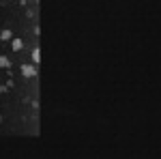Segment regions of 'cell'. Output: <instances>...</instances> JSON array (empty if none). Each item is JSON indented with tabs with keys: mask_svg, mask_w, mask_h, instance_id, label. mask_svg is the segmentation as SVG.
I'll return each instance as SVG.
<instances>
[{
	"mask_svg": "<svg viewBox=\"0 0 161 159\" xmlns=\"http://www.w3.org/2000/svg\"><path fill=\"white\" fill-rule=\"evenodd\" d=\"M11 47H13L15 52H19V50L24 47V41H22V39H13V41H11Z\"/></svg>",
	"mask_w": 161,
	"mask_h": 159,
	"instance_id": "obj_4",
	"label": "cell"
},
{
	"mask_svg": "<svg viewBox=\"0 0 161 159\" xmlns=\"http://www.w3.org/2000/svg\"><path fill=\"white\" fill-rule=\"evenodd\" d=\"M2 120H4V118H2V114H0V125H2Z\"/></svg>",
	"mask_w": 161,
	"mask_h": 159,
	"instance_id": "obj_6",
	"label": "cell"
},
{
	"mask_svg": "<svg viewBox=\"0 0 161 159\" xmlns=\"http://www.w3.org/2000/svg\"><path fill=\"white\" fill-rule=\"evenodd\" d=\"M0 67H2V69H9L11 67V60L6 58V56H0Z\"/></svg>",
	"mask_w": 161,
	"mask_h": 159,
	"instance_id": "obj_5",
	"label": "cell"
},
{
	"mask_svg": "<svg viewBox=\"0 0 161 159\" xmlns=\"http://www.w3.org/2000/svg\"><path fill=\"white\" fill-rule=\"evenodd\" d=\"M30 58H32V63H34V65H37L39 60H41V50H39V47H34V50L30 52Z\"/></svg>",
	"mask_w": 161,
	"mask_h": 159,
	"instance_id": "obj_2",
	"label": "cell"
},
{
	"mask_svg": "<svg viewBox=\"0 0 161 159\" xmlns=\"http://www.w3.org/2000/svg\"><path fill=\"white\" fill-rule=\"evenodd\" d=\"M0 39H2V41H11V39H13V32H11L9 28L0 30Z\"/></svg>",
	"mask_w": 161,
	"mask_h": 159,
	"instance_id": "obj_3",
	"label": "cell"
},
{
	"mask_svg": "<svg viewBox=\"0 0 161 159\" xmlns=\"http://www.w3.org/2000/svg\"><path fill=\"white\" fill-rule=\"evenodd\" d=\"M22 75H24V78H34V75H37L34 65H22Z\"/></svg>",
	"mask_w": 161,
	"mask_h": 159,
	"instance_id": "obj_1",
	"label": "cell"
}]
</instances>
